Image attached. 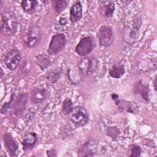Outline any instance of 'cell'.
Wrapping results in <instances>:
<instances>
[{
  "mask_svg": "<svg viewBox=\"0 0 157 157\" xmlns=\"http://www.w3.org/2000/svg\"><path fill=\"white\" fill-rule=\"evenodd\" d=\"M18 21L14 13L10 11L5 12L1 15V32L7 36L14 35L18 29Z\"/></svg>",
  "mask_w": 157,
  "mask_h": 157,
  "instance_id": "6da1fadb",
  "label": "cell"
},
{
  "mask_svg": "<svg viewBox=\"0 0 157 157\" xmlns=\"http://www.w3.org/2000/svg\"><path fill=\"white\" fill-rule=\"evenodd\" d=\"M99 61L94 56H84L78 63V67L80 72L88 77L94 74L98 67Z\"/></svg>",
  "mask_w": 157,
  "mask_h": 157,
  "instance_id": "7a4b0ae2",
  "label": "cell"
},
{
  "mask_svg": "<svg viewBox=\"0 0 157 157\" xmlns=\"http://www.w3.org/2000/svg\"><path fill=\"white\" fill-rule=\"evenodd\" d=\"M41 29L37 25L31 26L23 37V44L28 48L36 47L41 39Z\"/></svg>",
  "mask_w": 157,
  "mask_h": 157,
  "instance_id": "3957f363",
  "label": "cell"
},
{
  "mask_svg": "<svg viewBox=\"0 0 157 157\" xmlns=\"http://www.w3.org/2000/svg\"><path fill=\"white\" fill-rule=\"evenodd\" d=\"M70 120L77 126L86 125L89 121V114L85 107L77 105L74 107L69 114Z\"/></svg>",
  "mask_w": 157,
  "mask_h": 157,
  "instance_id": "277c9868",
  "label": "cell"
},
{
  "mask_svg": "<svg viewBox=\"0 0 157 157\" xmlns=\"http://www.w3.org/2000/svg\"><path fill=\"white\" fill-rule=\"evenodd\" d=\"M96 47V41L92 36H85L80 39L75 47L76 53L80 56H85L91 53Z\"/></svg>",
  "mask_w": 157,
  "mask_h": 157,
  "instance_id": "5b68a950",
  "label": "cell"
},
{
  "mask_svg": "<svg viewBox=\"0 0 157 157\" xmlns=\"http://www.w3.org/2000/svg\"><path fill=\"white\" fill-rule=\"evenodd\" d=\"M66 44V37L63 33H58L54 35L49 44L47 53L49 55H55L60 52L64 48Z\"/></svg>",
  "mask_w": 157,
  "mask_h": 157,
  "instance_id": "8992f818",
  "label": "cell"
},
{
  "mask_svg": "<svg viewBox=\"0 0 157 157\" xmlns=\"http://www.w3.org/2000/svg\"><path fill=\"white\" fill-rule=\"evenodd\" d=\"M97 37L100 45L102 47H109L114 41L113 29L108 25H102L99 28L97 33Z\"/></svg>",
  "mask_w": 157,
  "mask_h": 157,
  "instance_id": "52a82bcc",
  "label": "cell"
},
{
  "mask_svg": "<svg viewBox=\"0 0 157 157\" xmlns=\"http://www.w3.org/2000/svg\"><path fill=\"white\" fill-rule=\"evenodd\" d=\"M21 58L20 51L17 48H13L5 54L3 62L8 69L14 71L18 67Z\"/></svg>",
  "mask_w": 157,
  "mask_h": 157,
  "instance_id": "ba28073f",
  "label": "cell"
},
{
  "mask_svg": "<svg viewBox=\"0 0 157 157\" xmlns=\"http://www.w3.org/2000/svg\"><path fill=\"white\" fill-rule=\"evenodd\" d=\"M4 146L9 155L13 157L17 156L19 153V146L17 140L13 137L11 134L6 132L2 136Z\"/></svg>",
  "mask_w": 157,
  "mask_h": 157,
  "instance_id": "9c48e42d",
  "label": "cell"
},
{
  "mask_svg": "<svg viewBox=\"0 0 157 157\" xmlns=\"http://www.w3.org/2000/svg\"><path fill=\"white\" fill-rule=\"evenodd\" d=\"M49 96L48 91L42 87H35L31 92L30 99L33 104H38L43 102Z\"/></svg>",
  "mask_w": 157,
  "mask_h": 157,
  "instance_id": "30bf717a",
  "label": "cell"
},
{
  "mask_svg": "<svg viewBox=\"0 0 157 157\" xmlns=\"http://www.w3.org/2000/svg\"><path fill=\"white\" fill-rule=\"evenodd\" d=\"M97 150V144L94 140H88L83 144L78 150L79 156H93Z\"/></svg>",
  "mask_w": 157,
  "mask_h": 157,
  "instance_id": "8fae6325",
  "label": "cell"
},
{
  "mask_svg": "<svg viewBox=\"0 0 157 157\" xmlns=\"http://www.w3.org/2000/svg\"><path fill=\"white\" fill-rule=\"evenodd\" d=\"M28 94L27 93H21L18 95L13 107V112L15 115L19 116L23 113L28 102Z\"/></svg>",
  "mask_w": 157,
  "mask_h": 157,
  "instance_id": "7c38bea8",
  "label": "cell"
},
{
  "mask_svg": "<svg viewBox=\"0 0 157 157\" xmlns=\"http://www.w3.org/2000/svg\"><path fill=\"white\" fill-rule=\"evenodd\" d=\"M149 85L143 83L142 80L138 81L134 86V93L140 95L147 102L149 101Z\"/></svg>",
  "mask_w": 157,
  "mask_h": 157,
  "instance_id": "4fadbf2b",
  "label": "cell"
},
{
  "mask_svg": "<svg viewBox=\"0 0 157 157\" xmlns=\"http://www.w3.org/2000/svg\"><path fill=\"white\" fill-rule=\"evenodd\" d=\"M37 142V135L35 132H28L22 141L23 149L24 151L32 150Z\"/></svg>",
  "mask_w": 157,
  "mask_h": 157,
  "instance_id": "5bb4252c",
  "label": "cell"
},
{
  "mask_svg": "<svg viewBox=\"0 0 157 157\" xmlns=\"http://www.w3.org/2000/svg\"><path fill=\"white\" fill-rule=\"evenodd\" d=\"M83 14V8L80 1H76L70 9L69 20L72 23H75L79 21Z\"/></svg>",
  "mask_w": 157,
  "mask_h": 157,
  "instance_id": "9a60e30c",
  "label": "cell"
},
{
  "mask_svg": "<svg viewBox=\"0 0 157 157\" xmlns=\"http://www.w3.org/2000/svg\"><path fill=\"white\" fill-rule=\"evenodd\" d=\"M122 111L131 113H136L139 111V106L134 101L120 100L117 105Z\"/></svg>",
  "mask_w": 157,
  "mask_h": 157,
  "instance_id": "2e32d148",
  "label": "cell"
},
{
  "mask_svg": "<svg viewBox=\"0 0 157 157\" xmlns=\"http://www.w3.org/2000/svg\"><path fill=\"white\" fill-rule=\"evenodd\" d=\"M125 73V68L123 64L115 63L113 64L109 70V75L114 78H120Z\"/></svg>",
  "mask_w": 157,
  "mask_h": 157,
  "instance_id": "e0dca14e",
  "label": "cell"
},
{
  "mask_svg": "<svg viewBox=\"0 0 157 157\" xmlns=\"http://www.w3.org/2000/svg\"><path fill=\"white\" fill-rule=\"evenodd\" d=\"M37 3V1L35 0H23L21 2V6L25 12L33 13L36 10Z\"/></svg>",
  "mask_w": 157,
  "mask_h": 157,
  "instance_id": "ac0fdd59",
  "label": "cell"
},
{
  "mask_svg": "<svg viewBox=\"0 0 157 157\" xmlns=\"http://www.w3.org/2000/svg\"><path fill=\"white\" fill-rule=\"evenodd\" d=\"M62 69L59 67L50 71L46 75V78L47 81L51 84L56 83L62 74Z\"/></svg>",
  "mask_w": 157,
  "mask_h": 157,
  "instance_id": "d6986e66",
  "label": "cell"
},
{
  "mask_svg": "<svg viewBox=\"0 0 157 157\" xmlns=\"http://www.w3.org/2000/svg\"><path fill=\"white\" fill-rule=\"evenodd\" d=\"M36 62L42 70L47 69L50 64V58L44 54H40L36 56Z\"/></svg>",
  "mask_w": 157,
  "mask_h": 157,
  "instance_id": "ffe728a7",
  "label": "cell"
},
{
  "mask_svg": "<svg viewBox=\"0 0 157 157\" xmlns=\"http://www.w3.org/2000/svg\"><path fill=\"white\" fill-rule=\"evenodd\" d=\"M69 2L67 1H61V0H56L52 1L53 7L55 11V12L58 14L61 13L64 9L67 7Z\"/></svg>",
  "mask_w": 157,
  "mask_h": 157,
  "instance_id": "44dd1931",
  "label": "cell"
},
{
  "mask_svg": "<svg viewBox=\"0 0 157 157\" xmlns=\"http://www.w3.org/2000/svg\"><path fill=\"white\" fill-rule=\"evenodd\" d=\"M107 3L103 6V15L106 18L112 17L115 11V4L112 1L107 2Z\"/></svg>",
  "mask_w": 157,
  "mask_h": 157,
  "instance_id": "7402d4cb",
  "label": "cell"
},
{
  "mask_svg": "<svg viewBox=\"0 0 157 157\" xmlns=\"http://www.w3.org/2000/svg\"><path fill=\"white\" fill-rule=\"evenodd\" d=\"M73 102L72 100L69 98H66L63 102L62 106V112L64 115H69L73 109Z\"/></svg>",
  "mask_w": 157,
  "mask_h": 157,
  "instance_id": "603a6c76",
  "label": "cell"
},
{
  "mask_svg": "<svg viewBox=\"0 0 157 157\" xmlns=\"http://www.w3.org/2000/svg\"><path fill=\"white\" fill-rule=\"evenodd\" d=\"M106 134L109 137L112 138L113 140H115L118 138L120 134V131L117 127L110 126L107 128Z\"/></svg>",
  "mask_w": 157,
  "mask_h": 157,
  "instance_id": "cb8c5ba5",
  "label": "cell"
},
{
  "mask_svg": "<svg viewBox=\"0 0 157 157\" xmlns=\"http://www.w3.org/2000/svg\"><path fill=\"white\" fill-rule=\"evenodd\" d=\"M129 156L130 157H138L141 155L142 148L137 144H132L129 146Z\"/></svg>",
  "mask_w": 157,
  "mask_h": 157,
  "instance_id": "d4e9b609",
  "label": "cell"
},
{
  "mask_svg": "<svg viewBox=\"0 0 157 157\" xmlns=\"http://www.w3.org/2000/svg\"><path fill=\"white\" fill-rule=\"evenodd\" d=\"M13 98H14V93H12L11 95V97H10V99L7 102H6L5 104H4L2 105V106L1 107V112L2 114H5L7 112L8 110L9 109V108L10 107V106L13 102Z\"/></svg>",
  "mask_w": 157,
  "mask_h": 157,
  "instance_id": "484cf974",
  "label": "cell"
},
{
  "mask_svg": "<svg viewBox=\"0 0 157 157\" xmlns=\"http://www.w3.org/2000/svg\"><path fill=\"white\" fill-rule=\"evenodd\" d=\"M47 155L49 157H54V156H56L57 154H56L55 150L50 149V150L47 151Z\"/></svg>",
  "mask_w": 157,
  "mask_h": 157,
  "instance_id": "4316f807",
  "label": "cell"
},
{
  "mask_svg": "<svg viewBox=\"0 0 157 157\" xmlns=\"http://www.w3.org/2000/svg\"><path fill=\"white\" fill-rule=\"evenodd\" d=\"M111 96H112V99L113 100V101L115 102V105H117V104H118V102H119V101H120V98H119V96H118V95L117 94H116V93H112V95H111Z\"/></svg>",
  "mask_w": 157,
  "mask_h": 157,
  "instance_id": "83f0119b",
  "label": "cell"
},
{
  "mask_svg": "<svg viewBox=\"0 0 157 157\" xmlns=\"http://www.w3.org/2000/svg\"><path fill=\"white\" fill-rule=\"evenodd\" d=\"M59 23L61 26H64L66 25V24L67 23V20L66 18H63V17H61L60 18L59 20Z\"/></svg>",
  "mask_w": 157,
  "mask_h": 157,
  "instance_id": "f1b7e54d",
  "label": "cell"
},
{
  "mask_svg": "<svg viewBox=\"0 0 157 157\" xmlns=\"http://www.w3.org/2000/svg\"><path fill=\"white\" fill-rule=\"evenodd\" d=\"M156 77H155V80H154V86H155V90H156Z\"/></svg>",
  "mask_w": 157,
  "mask_h": 157,
  "instance_id": "f546056e",
  "label": "cell"
},
{
  "mask_svg": "<svg viewBox=\"0 0 157 157\" xmlns=\"http://www.w3.org/2000/svg\"><path fill=\"white\" fill-rule=\"evenodd\" d=\"M1 77H2V75H3V72H2V69H1Z\"/></svg>",
  "mask_w": 157,
  "mask_h": 157,
  "instance_id": "4dcf8cb0",
  "label": "cell"
}]
</instances>
